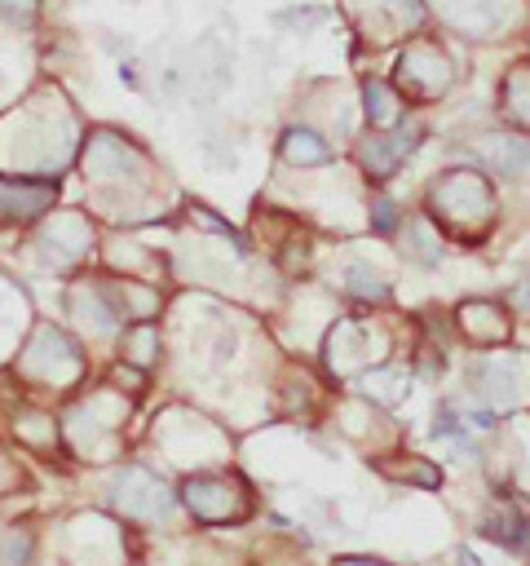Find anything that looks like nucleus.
<instances>
[{
    "instance_id": "nucleus-27",
    "label": "nucleus",
    "mask_w": 530,
    "mask_h": 566,
    "mask_svg": "<svg viewBox=\"0 0 530 566\" xmlns=\"http://www.w3.org/2000/svg\"><path fill=\"white\" fill-rule=\"evenodd\" d=\"M415 265H437L442 261V234H437V226L428 221V217H415V221H406V248H402Z\"/></svg>"
},
{
    "instance_id": "nucleus-8",
    "label": "nucleus",
    "mask_w": 530,
    "mask_h": 566,
    "mask_svg": "<svg viewBox=\"0 0 530 566\" xmlns=\"http://www.w3.org/2000/svg\"><path fill=\"white\" fill-rule=\"evenodd\" d=\"M106 402H110V394H93L88 402H75L62 424V438L88 460H110L119 447L124 420H128V402H119L115 411H106Z\"/></svg>"
},
{
    "instance_id": "nucleus-2",
    "label": "nucleus",
    "mask_w": 530,
    "mask_h": 566,
    "mask_svg": "<svg viewBox=\"0 0 530 566\" xmlns=\"http://www.w3.org/2000/svg\"><path fill=\"white\" fill-rule=\"evenodd\" d=\"M13 371L26 385H35V389H75L84 380V371H88V358L80 354V345L62 327H53V323L40 318L31 327V336L22 340Z\"/></svg>"
},
{
    "instance_id": "nucleus-31",
    "label": "nucleus",
    "mask_w": 530,
    "mask_h": 566,
    "mask_svg": "<svg viewBox=\"0 0 530 566\" xmlns=\"http://www.w3.org/2000/svg\"><path fill=\"white\" fill-rule=\"evenodd\" d=\"M512 310H517L521 318H530V279H521V283L512 287Z\"/></svg>"
},
{
    "instance_id": "nucleus-30",
    "label": "nucleus",
    "mask_w": 530,
    "mask_h": 566,
    "mask_svg": "<svg viewBox=\"0 0 530 566\" xmlns=\"http://www.w3.org/2000/svg\"><path fill=\"white\" fill-rule=\"evenodd\" d=\"M35 9H40V0H0V18L13 22V27H31Z\"/></svg>"
},
{
    "instance_id": "nucleus-3",
    "label": "nucleus",
    "mask_w": 530,
    "mask_h": 566,
    "mask_svg": "<svg viewBox=\"0 0 530 566\" xmlns=\"http://www.w3.org/2000/svg\"><path fill=\"white\" fill-rule=\"evenodd\" d=\"M177 500L186 504V513L199 526H239L256 509L252 486L234 469H199V473H186Z\"/></svg>"
},
{
    "instance_id": "nucleus-15",
    "label": "nucleus",
    "mask_w": 530,
    "mask_h": 566,
    "mask_svg": "<svg viewBox=\"0 0 530 566\" xmlns=\"http://www.w3.org/2000/svg\"><path fill=\"white\" fill-rule=\"evenodd\" d=\"M477 531L486 539H495L499 548L530 557V504H521L517 495H495L486 504V513L477 517Z\"/></svg>"
},
{
    "instance_id": "nucleus-12",
    "label": "nucleus",
    "mask_w": 530,
    "mask_h": 566,
    "mask_svg": "<svg viewBox=\"0 0 530 566\" xmlns=\"http://www.w3.org/2000/svg\"><path fill=\"white\" fill-rule=\"evenodd\" d=\"M437 18L468 40H486L495 31H504L517 13V0H433Z\"/></svg>"
},
{
    "instance_id": "nucleus-13",
    "label": "nucleus",
    "mask_w": 530,
    "mask_h": 566,
    "mask_svg": "<svg viewBox=\"0 0 530 566\" xmlns=\"http://www.w3.org/2000/svg\"><path fill=\"white\" fill-rule=\"evenodd\" d=\"M455 327L477 349H499L512 340V310L495 296H473L455 310Z\"/></svg>"
},
{
    "instance_id": "nucleus-22",
    "label": "nucleus",
    "mask_w": 530,
    "mask_h": 566,
    "mask_svg": "<svg viewBox=\"0 0 530 566\" xmlns=\"http://www.w3.org/2000/svg\"><path fill=\"white\" fill-rule=\"evenodd\" d=\"M358 385H362V398H367V402L398 407V402L411 394V371H406V367H398V363H380V367L362 371V376H358Z\"/></svg>"
},
{
    "instance_id": "nucleus-7",
    "label": "nucleus",
    "mask_w": 530,
    "mask_h": 566,
    "mask_svg": "<svg viewBox=\"0 0 530 566\" xmlns=\"http://www.w3.org/2000/svg\"><path fill=\"white\" fill-rule=\"evenodd\" d=\"M177 495L168 491V482L159 473H150L146 464H119L115 478H110V509L124 517V522H141V526H155L172 513Z\"/></svg>"
},
{
    "instance_id": "nucleus-4",
    "label": "nucleus",
    "mask_w": 530,
    "mask_h": 566,
    "mask_svg": "<svg viewBox=\"0 0 530 566\" xmlns=\"http://www.w3.org/2000/svg\"><path fill=\"white\" fill-rule=\"evenodd\" d=\"M455 80H459L455 57H451L446 44L433 40V35H415V40H406V49H402L398 62H393V88H398L411 106L442 102V97L455 88Z\"/></svg>"
},
{
    "instance_id": "nucleus-25",
    "label": "nucleus",
    "mask_w": 530,
    "mask_h": 566,
    "mask_svg": "<svg viewBox=\"0 0 530 566\" xmlns=\"http://www.w3.org/2000/svg\"><path fill=\"white\" fill-rule=\"evenodd\" d=\"M402 464H389V460H375V469L393 482H406V486H424V491H437L442 486V469L424 455H398Z\"/></svg>"
},
{
    "instance_id": "nucleus-19",
    "label": "nucleus",
    "mask_w": 530,
    "mask_h": 566,
    "mask_svg": "<svg viewBox=\"0 0 530 566\" xmlns=\"http://www.w3.org/2000/svg\"><path fill=\"white\" fill-rule=\"evenodd\" d=\"M499 115L508 119V128L530 133V57L508 62L499 80Z\"/></svg>"
},
{
    "instance_id": "nucleus-21",
    "label": "nucleus",
    "mask_w": 530,
    "mask_h": 566,
    "mask_svg": "<svg viewBox=\"0 0 530 566\" xmlns=\"http://www.w3.org/2000/svg\"><path fill=\"white\" fill-rule=\"evenodd\" d=\"M402 106H406V97L389 80L362 75V115H367L371 128H398L402 124Z\"/></svg>"
},
{
    "instance_id": "nucleus-20",
    "label": "nucleus",
    "mask_w": 530,
    "mask_h": 566,
    "mask_svg": "<svg viewBox=\"0 0 530 566\" xmlns=\"http://www.w3.org/2000/svg\"><path fill=\"white\" fill-rule=\"evenodd\" d=\"M278 155H283L292 168H318V164H331V159H336V146H331L318 128L292 124V128L283 133V142H278Z\"/></svg>"
},
{
    "instance_id": "nucleus-18",
    "label": "nucleus",
    "mask_w": 530,
    "mask_h": 566,
    "mask_svg": "<svg viewBox=\"0 0 530 566\" xmlns=\"http://www.w3.org/2000/svg\"><path fill=\"white\" fill-rule=\"evenodd\" d=\"M102 283H106V296H110V305L119 310L124 327H128V323H155V318H159L163 292H159L155 283H146V279H102Z\"/></svg>"
},
{
    "instance_id": "nucleus-6",
    "label": "nucleus",
    "mask_w": 530,
    "mask_h": 566,
    "mask_svg": "<svg viewBox=\"0 0 530 566\" xmlns=\"http://www.w3.org/2000/svg\"><path fill=\"white\" fill-rule=\"evenodd\" d=\"M322 363L331 380L362 376L380 363H389V332L371 318H336L322 336Z\"/></svg>"
},
{
    "instance_id": "nucleus-28",
    "label": "nucleus",
    "mask_w": 530,
    "mask_h": 566,
    "mask_svg": "<svg viewBox=\"0 0 530 566\" xmlns=\"http://www.w3.org/2000/svg\"><path fill=\"white\" fill-rule=\"evenodd\" d=\"M0 566H35V535L26 526L0 531Z\"/></svg>"
},
{
    "instance_id": "nucleus-14",
    "label": "nucleus",
    "mask_w": 530,
    "mask_h": 566,
    "mask_svg": "<svg viewBox=\"0 0 530 566\" xmlns=\"http://www.w3.org/2000/svg\"><path fill=\"white\" fill-rule=\"evenodd\" d=\"M57 203L53 177H0V226H22L49 217Z\"/></svg>"
},
{
    "instance_id": "nucleus-10",
    "label": "nucleus",
    "mask_w": 530,
    "mask_h": 566,
    "mask_svg": "<svg viewBox=\"0 0 530 566\" xmlns=\"http://www.w3.org/2000/svg\"><path fill=\"white\" fill-rule=\"evenodd\" d=\"M424 142V124H398V128H371L358 146L353 159L367 181H389Z\"/></svg>"
},
{
    "instance_id": "nucleus-1",
    "label": "nucleus",
    "mask_w": 530,
    "mask_h": 566,
    "mask_svg": "<svg viewBox=\"0 0 530 566\" xmlns=\"http://www.w3.org/2000/svg\"><path fill=\"white\" fill-rule=\"evenodd\" d=\"M424 217L437 226L442 239L481 243L499 217L495 181L481 168H442L424 190Z\"/></svg>"
},
{
    "instance_id": "nucleus-23",
    "label": "nucleus",
    "mask_w": 530,
    "mask_h": 566,
    "mask_svg": "<svg viewBox=\"0 0 530 566\" xmlns=\"http://www.w3.org/2000/svg\"><path fill=\"white\" fill-rule=\"evenodd\" d=\"M13 438H18L22 447H31V451L49 455V451L62 442V429H57V420H53L49 411H35V407H18V411H13Z\"/></svg>"
},
{
    "instance_id": "nucleus-11",
    "label": "nucleus",
    "mask_w": 530,
    "mask_h": 566,
    "mask_svg": "<svg viewBox=\"0 0 530 566\" xmlns=\"http://www.w3.org/2000/svg\"><path fill=\"white\" fill-rule=\"evenodd\" d=\"M40 252L49 265L66 270V265H80L88 252H93V221L75 208H62L53 212L44 226H40Z\"/></svg>"
},
{
    "instance_id": "nucleus-24",
    "label": "nucleus",
    "mask_w": 530,
    "mask_h": 566,
    "mask_svg": "<svg viewBox=\"0 0 530 566\" xmlns=\"http://www.w3.org/2000/svg\"><path fill=\"white\" fill-rule=\"evenodd\" d=\"M159 349H163V336H159L155 323H128V327L119 332V354H124V363H132V367H141V371L159 363Z\"/></svg>"
},
{
    "instance_id": "nucleus-5",
    "label": "nucleus",
    "mask_w": 530,
    "mask_h": 566,
    "mask_svg": "<svg viewBox=\"0 0 530 566\" xmlns=\"http://www.w3.org/2000/svg\"><path fill=\"white\" fill-rule=\"evenodd\" d=\"M468 398L490 407L495 416L521 411L530 402V354L526 349L477 354L468 363Z\"/></svg>"
},
{
    "instance_id": "nucleus-17",
    "label": "nucleus",
    "mask_w": 530,
    "mask_h": 566,
    "mask_svg": "<svg viewBox=\"0 0 530 566\" xmlns=\"http://www.w3.org/2000/svg\"><path fill=\"white\" fill-rule=\"evenodd\" d=\"M66 310H71V318H75L88 336H115V332H124V318H119V310L110 305L102 279L75 283V287L66 292Z\"/></svg>"
},
{
    "instance_id": "nucleus-32",
    "label": "nucleus",
    "mask_w": 530,
    "mask_h": 566,
    "mask_svg": "<svg viewBox=\"0 0 530 566\" xmlns=\"http://www.w3.org/2000/svg\"><path fill=\"white\" fill-rule=\"evenodd\" d=\"M331 566H393V562H384V557H367V553H344V557H336Z\"/></svg>"
},
{
    "instance_id": "nucleus-16",
    "label": "nucleus",
    "mask_w": 530,
    "mask_h": 566,
    "mask_svg": "<svg viewBox=\"0 0 530 566\" xmlns=\"http://www.w3.org/2000/svg\"><path fill=\"white\" fill-rule=\"evenodd\" d=\"M477 168H490L499 177H521L530 168V133L504 128V133H477L473 137Z\"/></svg>"
},
{
    "instance_id": "nucleus-9",
    "label": "nucleus",
    "mask_w": 530,
    "mask_h": 566,
    "mask_svg": "<svg viewBox=\"0 0 530 566\" xmlns=\"http://www.w3.org/2000/svg\"><path fill=\"white\" fill-rule=\"evenodd\" d=\"M146 172V150L115 133V128H93L84 137V177L97 181V186H110V181H137Z\"/></svg>"
},
{
    "instance_id": "nucleus-29",
    "label": "nucleus",
    "mask_w": 530,
    "mask_h": 566,
    "mask_svg": "<svg viewBox=\"0 0 530 566\" xmlns=\"http://www.w3.org/2000/svg\"><path fill=\"white\" fill-rule=\"evenodd\" d=\"M402 226V208H398V199H389V195H371V230L375 234H393Z\"/></svg>"
},
{
    "instance_id": "nucleus-26",
    "label": "nucleus",
    "mask_w": 530,
    "mask_h": 566,
    "mask_svg": "<svg viewBox=\"0 0 530 566\" xmlns=\"http://www.w3.org/2000/svg\"><path fill=\"white\" fill-rule=\"evenodd\" d=\"M344 296H353V301H367V305H389V283H384V274L380 270H371L367 261H353L349 270H344Z\"/></svg>"
}]
</instances>
